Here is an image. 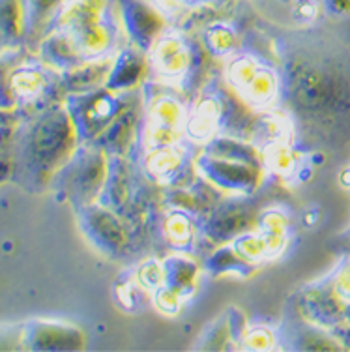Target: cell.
Here are the masks:
<instances>
[{"label": "cell", "mask_w": 350, "mask_h": 352, "mask_svg": "<svg viewBox=\"0 0 350 352\" xmlns=\"http://www.w3.org/2000/svg\"><path fill=\"white\" fill-rule=\"evenodd\" d=\"M14 124H2L0 126V150L10 148V142L14 137Z\"/></svg>", "instance_id": "cell-4"}, {"label": "cell", "mask_w": 350, "mask_h": 352, "mask_svg": "<svg viewBox=\"0 0 350 352\" xmlns=\"http://www.w3.org/2000/svg\"><path fill=\"white\" fill-rule=\"evenodd\" d=\"M12 176V154L10 148L0 150V184Z\"/></svg>", "instance_id": "cell-3"}, {"label": "cell", "mask_w": 350, "mask_h": 352, "mask_svg": "<svg viewBox=\"0 0 350 352\" xmlns=\"http://www.w3.org/2000/svg\"><path fill=\"white\" fill-rule=\"evenodd\" d=\"M155 58H157V68H162L163 74L178 75L186 72L184 66L188 64V56H186V51L178 41H163L162 45L157 47Z\"/></svg>", "instance_id": "cell-2"}, {"label": "cell", "mask_w": 350, "mask_h": 352, "mask_svg": "<svg viewBox=\"0 0 350 352\" xmlns=\"http://www.w3.org/2000/svg\"><path fill=\"white\" fill-rule=\"evenodd\" d=\"M77 129L66 107L43 109L14 129L10 142L12 178L28 188H41L53 180L72 157Z\"/></svg>", "instance_id": "cell-1"}]
</instances>
